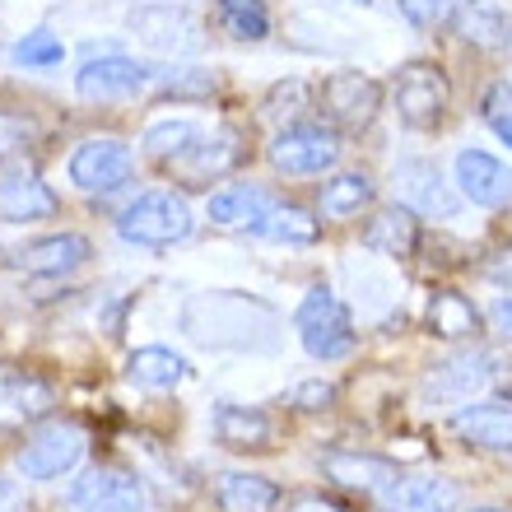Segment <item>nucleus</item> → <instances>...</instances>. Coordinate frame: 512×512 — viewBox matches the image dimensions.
Wrapping results in <instances>:
<instances>
[{
  "label": "nucleus",
  "instance_id": "nucleus-26",
  "mask_svg": "<svg viewBox=\"0 0 512 512\" xmlns=\"http://www.w3.org/2000/svg\"><path fill=\"white\" fill-rule=\"evenodd\" d=\"M126 378L145 391H173L177 382H187V359L163 345H145L126 359Z\"/></svg>",
  "mask_w": 512,
  "mask_h": 512
},
{
  "label": "nucleus",
  "instance_id": "nucleus-36",
  "mask_svg": "<svg viewBox=\"0 0 512 512\" xmlns=\"http://www.w3.org/2000/svg\"><path fill=\"white\" fill-rule=\"evenodd\" d=\"M289 405H298V410H331L336 405V382H298L294 391H289Z\"/></svg>",
  "mask_w": 512,
  "mask_h": 512
},
{
  "label": "nucleus",
  "instance_id": "nucleus-28",
  "mask_svg": "<svg viewBox=\"0 0 512 512\" xmlns=\"http://www.w3.org/2000/svg\"><path fill=\"white\" fill-rule=\"evenodd\" d=\"M312 108H317V89L308 80H280V84H270V94L261 98V117L275 122L280 131L284 126H303V117Z\"/></svg>",
  "mask_w": 512,
  "mask_h": 512
},
{
  "label": "nucleus",
  "instance_id": "nucleus-6",
  "mask_svg": "<svg viewBox=\"0 0 512 512\" xmlns=\"http://www.w3.org/2000/svg\"><path fill=\"white\" fill-rule=\"evenodd\" d=\"M84 447H89V438H84L80 424H70V419H52V424H42L33 438H28L24 447H19V457H14V466H19V475L24 480H56V475H66L80 466Z\"/></svg>",
  "mask_w": 512,
  "mask_h": 512
},
{
  "label": "nucleus",
  "instance_id": "nucleus-38",
  "mask_svg": "<svg viewBox=\"0 0 512 512\" xmlns=\"http://www.w3.org/2000/svg\"><path fill=\"white\" fill-rule=\"evenodd\" d=\"M485 331H494L499 340H512V298H494V303H489Z\"/></svg>",
  "mask_w": 512,
  "mask_h": 512
},
{
  "label": "nucleus",
  "instance_id": "nucleus-8",
  "mask_svg": "<svg viewBox=\"0 0 512 512\" xmlns=\"http://www.w3.org/2000/svg\"><path fill=\"white\" fill-rule=\"evenodd\" d=\"M131 168H135L131 145L117 140V135H89L84 145H75V154H70V163H66L70 182L80 191H89V196L117 191L126 177H131Z\"/></svg>",
  "mask_w": 512,
  "mask_h": 512
},
{
  "label": "nucleus",
  "instance_id": "nucleus-13",
  "mask_svg": "<svg viewBox=\"0 0 512 512\" xmlns=\"http://www.w3.org/2000/svg\"><path fill=\"white\" fill-rule=\"evenodd\" d=\"M56 410V391L47 378L28 373V368L0 364V429H24L42 424Z\"/></svg>",
  "mask_w": 512,
  "mask_h": 512
},
{
  "label": "nucleus",
  "instance_id": "nucleus-39",
  "mask_svg": "<svg viewBox=\"0 0 512 512\" xmlns=\"http://www.w3.org/2000/svg\"><path fill=\"white\" fill-rule=\"evenodd\" d=\"M485 275L494 284H508V289H512V247H503V252L489 256V261H485Z\"/></svg>",
  "mask_w": 512,
  "mask_h": 512
},
{
  "label": "nucleus",
  "instance_id": "nucleus-42",
  "mask_svg": "<svg viewBox=\"0 0 512 512\" xmlns=\"http://www.w3.org/2000/svg\"><path fill=\"white\" fill-rule=\"evenodd\" d=\"M494 135H499V140H508V145H512V122H494Z\"/></svg>",
  "mask_w": 512,
  "mask_h": 512
},
{
  "label": "nucleus",
  "instance_id": "nucleus-33",
  "mask_svg": "<svg viewBox=\"0 0 512 512\" xmlns=\"http://www.w3.org/2000/svg\"><path fill=\"white\" fill-rule=\"evenodd\" d=\"M14 66L24 70H52L66 61V42L56 38V33H47V28H38V33H24V38L14 42Z\"/></svg>",
  "mask_w": 512,
  "mask_h": 512
},
{
  "label": "nucleus",
  "instance_id": "nucleus-11",
  "mask_svg": "<svg viewBox=\"0 0 512 512\" xmlns=\"http://www.w3.org/2000/svg\"><path fill=\"white\" fill-rule=\"evenodd\" d=\"M145 84H149V66H140L135 56H122V52L89 56L75 70V94L89 98V103H122V98L140 94Z\"/></svg>",
  "mask_w": 512,
  "mask_h": 512
},
{
  "label": "nucleus",
  "instance_id": "nucleus-24",
  "mask_svg": "<svg viewBox=\"0 0 512 512\" xmlns=\"http://www.w3.org/2000/svg\"><path fill=\"white\" fill-rule=\"evenodd\" d=\"M364 247H373V252H382V256H396V261L415 256V247H419L415 210H405V205H387V210H378L364 229Z\"/></svg>",
  "mask_w": 512,
  "mask_h": 512
},
{
  "label": "nucleus",
  "instance_id": "nucleus-35",
  "mask_svg": "<svg viewBox=\"0 0 512 512\" xmlns=\"http://www.w3.org/2000/svg\"><path fill=\"white\" fill-rule=\"evenodd\" d=\"M33 140V122H28L24 112H5L0 108V163H10L19 149Z\"/></svg>",
  "mask_w": 512,
  "mask_h": 512
},
{
  "label": "nucleus",
  "instance_id": "nucleus-20",
  "mask_svg": "<svg viewBox=\"0 0 512 512\" xmlns=\"http://www.w3.org/2000/svg\"><path fill=\"white\" fill-rule=\"evenodd\" d=\"M131 28L149 47H159V52H196L201 47V33H196V19L187 10H177V5H149V10H135L131 14Z\"/></svg>",
  "mask_w": 512,
  "mask_h": 512
},
{
  "label": "nucleus",
  "instance_id": "nucleus-14",
  "mask_svg": "<svg viewBox=\"0 0 512 512\" xmlns=\"http://www.w3.org/2000/svg\"><path fill=\"white\" fill-rule=\"evenodd\" d=\"M391 182H396V196H401L405 210H415V215H433V219L457 215L461 201H457V191H452V182H443L438 163L401 159L396 163V173H391Z\"/></svg>",
  "mask_w": 512,
  "mask_h": 512
},
{
  "label": "nucleus",
  "instance_id": "nucleus-10",
  "mask_svg": "<svg viewBox=\"0 0 512 512\" xmlns=\"http://www.w3.org/2000/svg\"><path fill=\"white\" fill-rule=\"evenodd\" d=\"M80 512H145V480L126 466H89L70 489Z\"/></svg>",
  "mask_w": 512,
  "mask_h": 512
},
{
  "label": "nucleus",
  "instance_id": "nucleus-29",
  "mask_svg": "<svg viewBox=\"0 0 512 512\" xmlns=\"http://www.w3.org/2000/svg\"><path fill=\"white\" fill-rule=\"evenodd\" d=\"M205 135V126L196 122V117H159V122H149L145 135H140V145H145V154H154V159L173 163L177 154H187L196 140Z\"/></svg>",
  "mask_w": 512,
  "mask_h": 512
},
{
  "label": "nucleus",
  "instance_id": "nucleus-17",
  "mask_svg": "<svg viewBox=\"0 0 512 512\" xmlns=\"http://www.w3.org/2000/svg\"><path fill=\"white\" fill-rule=\"evenodd\" d=\"M215 438L233 452H270L280 438V424L261 405H233L224 401L215 410Z\"/></svg>",
  "mask_w": 512,
  "mask_h": 512
},
{
  "label": "nucleus",
  "instance_id": "nucleus-16",
  "mask_svg": "<svg viewBox=\"0 0 512 512\" xmlns=\"http://www.w3.org/2000/svg\"><path fill=\"white\" fill-rule=\"evenodd\" d=\"M457 187L466 201L485 205V210H499L512 201V168L499 163L485 149H461L457 154Z\"/></svg>",
  "mask_w": 512,
  "mask_h": 512
},
{
  "label": "nucleus",
  "instance_id": "nucleus-22",
  "mask_svg": "<svg viewBox=\"0 0 512 512\" xmlns=\"http://www.w3.org/2000/svg\"><path fill=\"white\" fill-rule=\"evenodd\" d=\"M461 489L447 475H401V485L378 503L382 512H457Z\"/></svg>",
  "mask_w": 512,
  "mask_h": 512
},
{
  "label": "nucleus",
  "instance_id": "nucleus-1",
  "mask_svg": "<svg viewBox=\"0 0 512 512\" xmlns=\"http://www.w3.org/2000/svg\"><path fill=\"white\" fill-rule=\"evenodd\" d=\"M294 326H298L303 350H308L312 359H322V364H336V359L354 354V345H359L350 308L336 298L331 284H312L308 294H303V303H298V312H294Z\"/></svg>",
  "mask_w": 512,
  "mask_h": 512
},
{
  "label": "nucleus",
  "instance_id": "nucleus-41",
  "mask_svg": "<svg viewBox=\"0 0 512 512\" xmlns=\"http://www.w3.org/2000/svg\"><path fill=\"white\" fill-rule=\"evenodd\" d=\"M10 503H14V485L0 475V508H10Z\"/></svg>",
  "mask_w": 512,
  "mask_h": 512
},
{
  "label": "nucleus",
  "instance_id": "nucleus-9",
  "mask_svg": "<svg viewBox=\"0 0 512 512\" xmlns=\"http://www.w3.org/2000/svg\"><path fill=\"white\" fill-rule=\"evenodd\" d=\"M56 191L42 182V173L28 159L0 163V219L5 224H38L56 215Z\"/></svg>",
  "mask_w": 512,
  "mask_h": 512
},
{
  "label": "nucleus",
  "instance_id": "nucleus-23",
  "mask_svg": "<svg viewBox=\"0 0 512 512\" xmlns=\"http://www.w3.org/2000/svg\"><path fill=\"white\" fill-rule=\"evenodd\" d=\"M424 322L438 340H475L480 336V308H475L466 294L457 289H433L429 308H424Z\"/></svg>",
  "mask_w": 512,
  "mask_h": 512
},
{
  "label": "nucleus",
  "instance_id": "nucleus-27",
  "mask_svg": "<svg viewBox=\"0 0 512 512\" xmlns=\"http://www.w3.org/2000/svg\"><path fill=\"white\" fill-rule=\"evenodd\" d=\"M373 196H378V187H373L368 173H340L317 191V215L322 219H354L359 210L373 205Z\"/></svg>",
  "mask_w": 512,
  "mask_h": 512
},
{
  "label": "nucleus",
  "instance_id": "nucleus-4",
  "mask_svg": "<svg viewBox=\"0 0 512 512\" xmlns=\"http://www.w3.org/2000/svg\"><path fill=\"white\" fill-rule=\"evenodd\" d=\"M391 103L410 131H438L447 117V103H452V84L433 61H410L391 80Z\"/></svg>",
  "mask_w": 512,
  "mask_h": 512
},
{
  "label": "nucleus",
  "instance_id": "nucleus-31",
  "mask_svg": "<svg viewBox=\"0 0 512 512\" xmlns=\"http://www.w3.org/2000/svg\"><path fill=\"white\" fill-rule=\"evenodd\" d=\"M256 238H270V243H294V247H308L317 243V233H322V219H312L308 210H298V205H275L261 224H256Z\"/></svg>",
  "mask_w": 512,
  "mask_h": 512
},
{
  "label": "nucleus",
  "instance_id": "nucleus-25",
  "mask_svg": "<svg viewBox=\"0 0 512 512\" xmlns=\"http://www.w3.org/2000/svg\"><path fill=\"white\" fill-rule=\"evenodd\" d=\"M215 503L219 512H275L280 508V489L270 485L266 475L224 471L215 480Z\"/></svg>",
  "mask_w": 512,
  "mask_h": 512
},
{
  "label": "nucleus",
  "instance_id": "nucleus-18",
  "mask_svg": "<svg viewBox=\"0 0 512 512\" xmlns=\"http://www.w3.org/2000/svg\"><path fill=\"white\" fill-rule=\"evenodd\" d=\"M485 382H489V359L466 350L443 359V364H433V373L424 378V396H429V405H466Z\"/></svg>",
  "mask_w": 512,
  "mask_h": 512
},
{
  "label": "nucleus",
  "instance_id": "nucleus-12",
  "mask_svg": "<svg viewBox=\"0 0 512 512\" xmlns=\"http://www.w3.org/2000/svg\"><path fill=\"white\" fill-rule=\"evenodd\" d=\"M322 471L336 489L359 494V499H373V503H382L391 489L401 485V466L387 457H373V452H326Z\"/></svg>",
  "mask_w": 512,
  "mask_h": 512
},
{
  "label": "nucleus",
  "instance_id": "nucleus-19",
  "mask_svg": "<svg viewBox=\"0 0 512 512\" xmlns=\"http://www.w3.org/2000/svg\"><path fill=\"white\" fill-rule=\"evenodd\" d=\"M452 433L480 452H512V405L508 401H475L452 415Z\"/></svg>",
  "mask_w": 512,
  "mask_h": 512
},
{
  "label": "nucleus",
  "instance_id": "nucleus-15",
  "mask_svg": "<svg viewBox=\"0 0 512 512\" xmlns=\"http://www.w3.org/2000/svg\"><path fill=\"white\" fill-rule=\"evenodd\" d=\"M94 256L84 233H52V238H33L14 252V270L24 275H42V280H56V275H70L80 270L84 261Z\"/></svg>",
  "mask_w": 512,
  "mask_h": 512
},
{
  "label": "nucleus",
  "instance_id": "nucleus-37",
  "mask_svg": "<svg viewBox=\"0 0 512 512\" xmlns=\"http://www.w3.org/2000/svg\"><path fill=\"white\" fill-rule=\"evenodd\" d=\"M485 122H512V84H494L485 94Z\"/></svg>",
  "mask_w": 512,
  "mask_h": 512
},
{
  "label": "nucleus",
  "instance_id": "nucleus-44",
  "mask_svg": "<svg viewBox=\"0 0 512 512\" xmlns=\"http://www.w3.org/2000/svg\"><path fill=\"white\" fill-rule=\"evenodd\" d=\"M471 512H512V508H494V503H485V508H471Z\"/></svg>",
  "mask_w": 512,
  "mask_h": 512
},
{
  "label": "nucleus",
  "instance_id": "nucleus-2",
  "mask_svg": "<svg viewBox=\"0 0 512 512\" xmlns=\"http://www.w3.org/2000/svg\"><path fill=\"white\" fill-rule=\"evenodd\" d=\"M317 112H322V126L340 135L368 131L382 112V84L364 70H336L317 89Z\"/></svg>",
  "mask_w": 512,
  "mask_h": 512
},
{
  "label": "nucleus",
  "instance_id": "nucleus-7",
  "mask_svg": "<svg viewBox=\"0 0 512 512\" xmlns=\"http://www.w3.org/2000/svg\"><path fill=\"white\" fill-rule=\"evenodd\" d=\"M340 131H331V126H284L275 140H270L266 159L280 168L284 177H317L326 173V168H336L340 159Z\"/></svg>",
  "mask_w": 512,
  "mask_h": 512
},
{
  "label": "nucleus",
  "instance_id": "nucleus-32",
  "mask_svg": "<svg viewBox=\"0 0 512 512\" xmlns=\"http://www.w3.org/2000/svg\"><path fill=\"white\" fill-rule=\"evenodd\" d=\"M219 28L238 42H266L270 38V10L266 0H219L215 5Z\"/></svg>",
  "mask_w": 512,
  "mask_h": 512
},
{
  "label": "nucleus",
  "instance_id": "nucleus-40",
  "mask_svg": "<svg viewBox=\"0 0 512 512\" xmlns=\"http://www.w3.org/2000/svg\"><path fill=\"white\" fill-rule=\"evenodd\" d=\"M289 512H350V508H340L336 499H322V494H303V499L289 503Z\"/></svg>",
  "mask_w": 512,
  "mask_h": 512
},
{
  "label": "nucleus",
  "instance_id": "nucleus-5",
  "mask_svg": "<svg viewBox=\"0 0 512 512\" xmlns=\"http://www.w3.org/2000/svg\"><path fill=\"white\" fill-rule=\"evenodd\" d=\"M243 159H247V131L219 126V131H205L187 154H177V159L168 163V173H173L177 182H187V187H210L219 177L238 173Z\"/></svg>",
  "mask_w": 512,
  "mask_h": 512
},
{
  "label": "nucleus",
  "instance_id": "nucleus-30",
  "mask_svg": "<svg viewBox=\"0 0 512 512\" xmlns=\"http://www.w3.org/2000/svg\"><path fill=\"white\" fill-rule=\"evenodd\" d=\"M452 28H457L466 42H475V47H503V28H508V19H503V10L494 5V0H461Z\"/></svg>",
  "mask_w": 512,
  "mask_h": 512
},
{
  "label": "nucleus",
  "instance_id": "nucleus-3",
  "mask_svg": "<svg viewBox=\"0 0 512 512\" xmlns=\"http://www.w3.org/2000/svg\"><path fill=\"white\" fill-rule=\"evenodd\" d=\"M117 233L135 247H173L191 238V205L177 191H145L117 215Z\"/></svg>",
  "mask_w": 512,
  "mask_h": 512
},
{
  "label": "nucleus",
  "instance_id": "nucleus-43",
  "mask_svg": "<svg viewBox=\"0 0 512 512\" xmlns=\"http://www.w3.org/2000/svg\"><path fill=\"white\" fill-rule=\"evenodd\" d=\"M503 52L512 56V19H508V28H503Z\"/></svg>",
  "mask_w": 512,
  "mask_h": 512
},
{
  "label": "nucleus",
  "instance_id": "nucleus-34",
  "mask_svg": "<svg viewBox=\"0 0 512 512\" xmlns=\"http://www.w3.org/2000/svg\"><path fill=\"white\" fill-rule=\"evenodd\" d=\"M396 5H401V14L415 28H443L461 10V0H396Z\"/></svg>",
  "mask_w": 512,
  "mask_h": 512
},
{
  "label": "nucleus",
  "instance_id": "nucleus-21",
  "mask_svg": "<svg viewBox=\"0 0 512 512\" xmlns=\"http://www.w3.org/2000/svg\"><path fill=\"white\" fill-rule=\"evenodd\" d=\"M280 205V196L270 187H256V182H233V187L215 191L210 196V219L224 224V229H247L252 233L261 219Z\"/></svg>",
  "mask_w": 512,
  "mask_h": 512
}]
</instances>
